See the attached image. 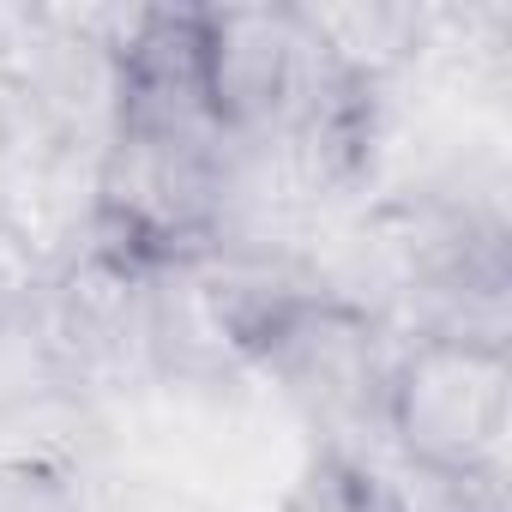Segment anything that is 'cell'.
<instances>
[{"instance_id":"cell-1","label":"cell","mask_w":512,"mask_h":512,"mask_svg":"<svg viewBox=\"0 0 512 512\" xmlns=\"http://www.w3.org/2000/svg\"><path fill=\"white\" fill-rule=\"evenodd\" d=\"M380 422L404 464L494 488L512 434L506 344L470 332H422L386 368Z\"/></svg>"},{"instance_id":"cell-2","label":"cell","mask_w":512,"mask_h":512,"mask_svg":"<svg viewBox=\"0 0 512 512\" xmlns=\"http://www.w3.org/2000/svg\"><path fill=\"white\" fill-rule=\"evenodd\" d=\"M229 169L217 139L109 133L91 175L85 235L139 272H163L223 247Z\"/></svg>"},{"instance_id":"cell-3","label":"cell","mask_w":512,"mask_h":512,"mask_svg":"<svg viewBox=\"0 0 512 512\" xmlns=\"http://www.w3.org/2000/svg\"><path fill=\"white\" fill-rule=\"evenodd\" d=\"M253 368L272 374L314 422H362L380 416L392 356L380 344V320L362 302L302 284L278 308Z\"/></svg>"},{"instance_id":"cell-4","label":"cell","mask_w":512,"mask_h":512,"mask_svg":"<svg viewBox=\"0 0 512 512\" xmlns=\"http://www.w3.org/2000/svg\"><path fill=\"white\" fill-rule=\"evenodd\" d=\"M205 109L217 139L284 127L308 73L314 31L302 7H205Z\"/></svg>"},{"instance_id":"cell-5","label":"cell","mask_w":512,"mask_h":512,"mask_svg":"<svg viewBox=\"0 0 512 512\" xmlns=\"http://www.w3.org/2000/svg\"><path fill=\"white\" fill-rule=\"evenodd\" d=\"M145 284L151 272L127 266L91 235L79 260L49 278L37 314H49V362L61 368V386H79V374L91 368L127 362V350L145 356Z\"/></svg>"},{"instance_id":"cell-6","label":"cell","mask_w":512,"mask_h":512,"mask_svg":"<svg viewBox=\"0 0 512 512\" xmlns=\"http://www.w3.org/2000/svg\"><path fill=\"white\" fill-rule=\"evenodd\" d=\"M79 458H85V416L61 380L0 404V482L61 488Z\"/></svg>"},{"instance_id":"cell-7","label":"cell","mask_w":512,"mask_h":512,"mask_svg":"<svg viewBox=\"0 0 512 512\" xmlns=\"http://www.w3.org/2000/svg\"><path fill=\"white\" fill-rule=\"evenodd\" d=\"M67 145L73 127L55 115V103L19 67H0V187L49 175V163H61Z\"/></svg>"},{"instance_id":"cell-8","label":"cell","mask_w":512,"mask_h":512,"mask_svg":"<svg viewBox=\"0 0 512 512\" xmlns=\"http://www.w3.org/2000/svg\"><path fill=\"white\" fill-rule=\"evenodd\" d=\"M284 512H392V500H386L374 464L350 458L344 446H320V452H308L302 476L290 482Z\"/></svg>"},{"instance_id":"cell-9","label":"cell","mask_w":512,"mask_h":512,"mask_svg":"<svg viewBox=\"0 0 512 512\" xmlns=\"http://www.w3.org/2000/svg\"><path fill=\"white\" fill-rule=\"evenodd\" d=\"M43 290H49V260H43L31 223L0 205V338L37 320Z\"/></svg>"}]
</instances>
